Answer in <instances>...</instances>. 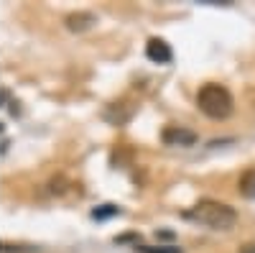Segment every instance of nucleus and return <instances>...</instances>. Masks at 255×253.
<instances>
[{"instance_id":"6","label":"nucleus","mask_w":255,"mask_h":253,"mask_svg":"<svg viewBox=\"0 0 255 253\" xmlns=\"http://www.w3.org/2000/svg\"><path fill=\"white\" fill-rule=\"evenodd\" d=\"M92 23H95V15L92 13H72L67 18V26L72 31H84V28H90Z\"/></svg>"},{"instance_id":"3","label":"nucleus","mask_w":255,"mask_h":253,"mask_svg":"<svg viewBox=\"0 0 255 253\" xmlns=\"http://www.w3.org/2000/svg\"><path fill=\"white\" fill-rule=\"evenodd\" d=\"M161 138L166 146H194L199 141V136L194 131L181 128V125H168V128H163Z\"/></svg>"},{"instance_id":"1","label":"nucleus","mask_w":255,"mask_h":253,"mask_svg":"<svg viewBox=\"0 0 255 253\" xmlns=\"http://www.w3.org/2000/svg\"><path fill=\"white\" fill-rule=\"evenodd\" d=\"M189 220H197L199 225H207L212 230H230L238 223V213L235 207H230L225 202L217 200H202L186 213Z\"/></svg>"},{"instance_id":"5","label":"nucleus","mask_w":255,"mask_h":253,"mask_svg":"<svg viewBox=\"0 0 255 253\" xmlns=\"http://www.w3.org/2000/svg\"><path fill=\"white\" fill-rule=\"evenodd\" d=\"M238 189H240V195L245 200H255V169H248V172L240 174Z\"/></svg>"},{"instance_id":"9","label":"nucleus","mask_w":255,"mask_h":253,"mask_svg":"<svg viewBox=\"0 0 255 253\" xmlns=\"http://www.w3.org/2000/svg\"><path fill=\"white\" fill-rule=\"evenodd\" d=\"M240 253H255V246H245V248H240Z\"/></svg>"},{"instance_id":"2","label":"nucleus","mask_w":255,"mask_h":253,"mask_svg":"<svg viewBox=\"0 0 255 253\" xmlns=\"http://www.w3.org/2000/svg\"><path fill=\"white\" fill-rule=\"evenodd\" d=\"M197 105L199 110L212 118V120H225L232 115V108H235V100H232L230 90L222 87L217 82H207L204 87L197 92Z\"/></svg>"},{"instance_id":"4","label":"nucleus","mask_w":255,"mask_h":253,"mask_svg":"<svg viewBox=\"0 0 255 253\" xmlns=\"http://www.w3.org/2000/svg\"><path fill=\"white\" fill-rule=\"evenodd\" d=\"M145 56L151 61H156V64H168L174 54H171V46H168L163 38H151L145 44Z\"/></svg>"},{"instance_id":"7","label":"nucleus","mask_w":255,"mask_h":253,"mask_svg":"<svg viewBox=\"0 0 255 253\" xmlns=\"http://www.w3.org/2000/svg\"><path fill=\"white\" fill-rule=\"evenodd\" d=\"M113 215H120V207H115V205H102V207H97L95 213H92L95 220H108V218H113Z\"/></svg>"},{"instance_id":"8","label":"nucleus","mask_w":255,"mask_h":253,"mask_svg":"<svg viewBox=\"0 0 255 253\" xmlns=\"http://www.w3.org/2000/svg\"><path fill=\"white\" fill-rule=\"evenodd\" d=\"M140 253H181V248H176V246H140L138 248Z\"/></svg>"}]
</instances>
